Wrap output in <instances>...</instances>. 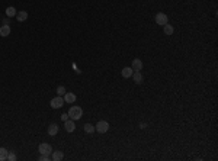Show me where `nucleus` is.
Returning a JSON list of instances; mask_svg holds the SVG:
<instances>
[{
	"label": "nucleus",
	"instance_id": "nucleus-1",
	"mask_svg": "<svg viewBox=\"0 0 218 161\" xmlns=\"http://www.w3.org/2000/svg\"><path fill=\"white\" fill-rule=\"evenodd\" d=\"M83 116V109L80 106H71L70 110H68V118L73 119V121H77Z\"/></svg>",
	"mask_w": 218,
	"mask_h": 161
},
{
	"label": "nucleus",
	"instance_id": "nucleus-2",
	"mask_svg": "<svg viewBox=\"0 0 218 161\" xmlns=\"http://www.w3.org/2000/svg\"><path fill=\"white\" fill-rule=\"evenodd\" d=\"M109 129V124L106 121H99L96 126H94V131H97L99 134H105V132H108Z\"/></svg>",
	"mask_w": 218,
	"mask_h": 161
},
{
	"label": "nucleus",
	"instance_id": "nucleus-3",
	"mask_svg": "<svg viewBox=\"0 0 218 161\" xmlns=\"http://www.w3.org/2000/svg\"><path fill=\"white\" fill-rule=\"evenodd\" d=\"M50 105H51L52 109H60V108H63V105H64V99H63V96H57V97H54V99L50 102Z\"/></svg>",
	"mask_w": 218,
	"mask_h": 161
},
{
	"label": "nucleus",
	"instance_id": "nucleus-4",
	"mask_svg": "<svg viewBox=\"0 0 218 161\" xmlns=\"http://www.w3.org/2000/svg\"><path fill=\"white\" fill-rule=\"evenodd\" d=\"M38 151L41 154H52V148H51L50 144H47V142H42V144H39V147H38Z\"/></svg>",
	"mask_w": 218,
	"mask_h": 161
},
{
	"label": "nucleus",
	"instance_id": "nucleus-5",
	"mask_svg": "<svg viewBox=\"0 0 218 161\" xmlns=\"http://www.w3.org/2000/svg\"><path fill=\"white\" fill-rule=\"evenodd\" d=\"M167 21H169V18H167V15H164V13H157V15H156V23L160 25V26H164L167 23Z\"/></svg>",
	"mask_w": 218,
	"mask_h": 161
},
{
	"label": "nucleus",
	"instance_id": "nucleus-6",
	"mask_svg": "<svg viewBox=\"0 0 218 161\" xmlns=\"http://www.w3.org/2000/svg\"><path fill=\"white\" fill-rule=\"evenodd\" d=\"M64 128L67 132H74V129H76V124H74V121L73 119H67L64 122Z\"/></svg>",
	"mask_w": 218,
	"mask_h": 161
},
{
	"label": "nucleus",
	"instance_id": "nucleus-7",
	"mask_svg": "<svg viewBox=\"0 0 218 161\" xmlns=\"http://www.w3.org/2000/svg\"><path fill=\"white\" fill-rule=\"evenodd\" d=\"M10 35V26L9 25H2L0 26V37L6 38Z\"/></svg>",
	"mask_w": 218,
	"mask_h": 161
},
{
	"label": "nucleus",
	"instance_id": "nucleus-8",
	"mask_svg": "<svg viewBox=\"0 0 218 161\" xmlns=\"http://www.w3.org/2000/svg\"><path fill=\"white\" fill-rule=\"evenodd\" d=\"M131 68L134 70V71H140L141 68H143V63H141V60H132V66H131Z\"/></svg>",
	"mask_w": 218,
	"mask_h": 161
},
{
	"label": "nucleus",
	"instance_id": "nucleus-9",
	"mask_svg": "<svg viewBox=\"0 0 218 161\" xmlns=\"http://www.w3.org/2000/svg\"><path fill=\"white\" fill-rule=\"evenodd\" d=\"M63 99H64L65 103H74L77 97H76V95H74V93H67V92H65V95H64V97H63Z\"/></svg>",
	"mask_w": 218,
	"mask_h": 161
},
{
	"label": "nucleus",
	"instance_id": "nucleus-10",
	"mask_svg": "<svg viewBox=\"0 0 218 161\" xmlns=\"http://www.w3.org/2000/svg\"><path fill=\"white\" fill-rule=\"evenodd\" d=\"M132 73H134V70L131 68V67H125V68H122V77L124 79H130V77H132Z\"/></svg>",
	"mask_w": 218,
	"mask_h": 161
},
{
	"label": "nucleus",
	"instance_id": "nucleus-11",
	"mask_svg": "<svg viewBox=\"0 0 218 161\" xmlns=\"http://www.w3.org/2000/svg\"><path fill=\"white\" fill-rule=\"evenodd\" d=\"M16 19H18L19 22H25V21L28 19V12H25V10L18 12V13H16Z\"/></svg>",
	"mask_w": 218,
	"mask_h": 161
},
{
	"label": "nucleus",
	"instance_id": "nucleus-12",
	"mask_svg": "<svg viewBox=\"0 0 218 161\" xmlns=\"http://www.w3.org/2000/svg\"><path fill=\"white\" fill-rule=\"evenodd\" d=\"M57 134H58V125L51 124L50 126H48V135L54 137V135H57Z\"/></svg>",
	"mask_w": 218,
	"mask_h": 161
},
{
	"label": "nucleus",
	"instance_id": "nucleus-13",
	"mask_svg": "<svg viewBox=\"0 0 218 161\" xmlns=\"http://www.w3.org/2000/svg\"><path fill=\"white\" fill-rule=\"evenodd\" d=\"M54 161H60L64 158V154L61 153V151H52V157H51Z\"/></svg>",
	"mask_w": 218,
	"mask_h": 161
},
{
	"label": "nucleus",
	"instance_id": "nucleus-14",
	"mask_svg": "<svg viewBox=\"0 0 218 161\" xmlns=\"http://www.w3.org/2000/svg\"><path fill=\"white\" fill-rule=\"evenodd\" d=\"M5 12H6L7 18H13V16H16V13H18V12H16V9H15L13 6H9V8H6V10H5Z\"/></svg>",
	"mask_w": 218,
	"mask_h": 161
},
{
	"label": "nucleus",
	"instance_id": "nucleus-15",
	"mask_svg": "<svg viewBox=\"0 0 218 161\" xmlns=\"http://www.w3.org/2000/svg\"><path fill=\"white\" fill-rule=\"evenodd\" d=\"M132 79H134V81H135L137 84H140V83L143 81V76H141L140 71H134V73H132Z\"/></svg>",
	"mask_w": 218,
	"mask_h": 161
},
{
	"label": "nucleus",
	"instance_id": "nucleus-16",
	"mask_svg": "<svg viewBox=\"0 0 218 161\" xmlns=\"http://www.w3.org/2000/svg\"><path fill=\"white\" fill-rule=\"evenodd\" d=\"M163 31H164V34H166V35H172V34L174 32V28L172 26V25H169V23H166V25L163 26Z\"/></svg>",
	"mask_w": 218,
	"mask_h": 161
},
{
	"label": "nucleus",
	"instance_id": "nucleus-17",
	"mask_svg": "<svg viewBox=\"0 0 218 161\" xmlns=\"http://www.w3.org/2000/svg\"><path fill=\"white\" fill-rule=\"evenodd\" d=\"M7 155H9V151L6 148H0V161L7 160Z\"/></svg>",
	"mask_w": 218,
	"mask_h": 161
},
{
	"label": "nucleus",
	"instance_id": "nucleus-18",
	"mask_svg": "<svg viewBox=\"0 0 218 161\" xmlns=\"http://www.w3.org/2000/svg\"><path fill=\"white\" fill-rule=\"evenodd\" d=\"M83 129H84V132H87V134H92V132L94 131L93 125H90V124H86L84 126H83Z\"/></svg>",
	"mask_w": 218,
	"mask_h": 161
},
{
	"label": "nucleus",
	"instance_id": "nucleus-19",
	"mask_svg": "<svg viewBox=\"0 0 218 161\" xmlns=\"http://www.w3.org/2000/svg\"><path fill=\"white\" fill-rule=\"evenodd\" d=\"M57 93H58V96H64L65 95V87H64V86H58V87H57Z\"/></svg>",
	"mask_w": 218,
	"mask_h": 161
},
{
	"label": "nucleus",
	"instance_id": "nucleus-20",
	"mask_svg": "<svg viewBox=\"0 0 218 161\" xmlns=\"http://www.w3.org/2000/svg\"><path fill=\"white\" fill-rule=\"evenodd\" d=\"M51 160V157L48 154H41V157H39V161H48Z\"/></svg>",
	"mask_w": 218,
	"mask_h": 161
},
{
	"label": "nucleus",
	"instance_id": "nucleus-21",
	"mask_svg": "<svg viewBox=\"0 0 218 161\" xmlns=\"http://www.w3.org/2000/svg\"><path fill=\"white\" fill-rule=\"evenodd\" d=\"M7 160H9V161H16V154L9 153V155H7Z\"/></svg>",
	"mask_w": 218,
	"mask_h": 161
},
{
	"label": "nucleus",
	"instance_id": "nucleus-22",
	"mask_svg": "<svg viewBox=\"0 0 218 161\" xmlns=\"http://www.w3.org/2000/svg\"><path fill=\"white\" fill-rule=\"evenodd\" d=\"M61 119H63V121H67V119H68V113H64V115H61Z\"/></svg>",
	"mask_w": 218,
	"mask_h": 161
}]
</instances>
